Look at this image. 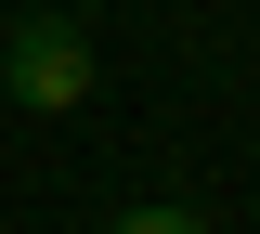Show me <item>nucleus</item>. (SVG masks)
Returning <instances> with one entry per match:
<instances>
[{"instance_id": "1", "label": "nucleus", "mask_w": 260, "mask_h": 234, "mask_svg": "<svg viewBox=\"0 0 260 234\" xmlns=\"http://www.w3.org/2000/svg\"><path fill=\"white\" fill-rule=\"evenodd\" d=\"M91 78H104V52H91L78 13H13V26H0V91L26 104V117H78Z\"/></svg>"}, {"instance_id": "2", "label": "nucleus", "mask_w": 260, "mask_h": 234, "mask_svg": "<svg viewBox=\"0 0 260 234\" xmlns=\"http://www.w3.org/2000/svg\"><path fill=\"white\" fill-rule=\"evenodd\" d=\"M117 234H208V221H195V208H130Z\"/></svg>"}]
</instances>
